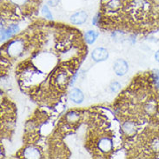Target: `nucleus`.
Masks as SVG:
<instances>
[{
    "label": "nucleus",
    "instance_id": "1",
    "mask_svg": "<svg viewBox=\"0 0 159 159\" xmlns=\"http://www.w3.org/2000/svg\"><path fill=\"white\" fill-rule=\"evenodd\" d=\"M114 70L116 75L124 76L128 71V64L124 59H117L114 64Z\"/></svg>",
    "mask_w": 159,
    "mask_h": 159
},
{
    "label": "nucleus",
    "instance_id": "2",
    "mask_svg": "<svg viewBox=\"0 0 159 159\" xmlns=\"http://www.w3.org/2000/svg\"><path fill=\"white\" fill-rule=\"evenodd\" d=\"M91 57L96 62H101V61H104L105 59H107V57H109V53H108L107 50L104 48H97L93 51Z\"/></svg>",
    "mask_w": 159,
    "mask_h": 159
},
{
    "label": "nucleus",
    "instance_id": "3",
    "mask_svg": "<svg viewBox=\"0 0 159 159\" xmlns=\"http://www.w3.org/2000/svg\"><path fill=\"white\" fill-rule=\"evenodd\" d=\"M87 17H88V15L85 11H78V12L75 13L71 16L70 20L75 25H81L86 21Z\"/></svg>",
    "mask_w": 159,
    "mask_h": 159
},
{
    "label": "nucleus",
    "instance_id": "4",
    "mask_svg": "<svg viewBox=\"0 0 159 159\" xmlns=\"http://www.w3.org/2000/svg\"><path fill=\"white\" fill-rule=\"evenodd\" d=\"M70 98L76 103H81L84 100V94L79 89H73L70 91Z\"/></svg>",
    "mask_w": 159,
    "mask_h": 159
},
{
    "label": "nucleus",
    "instance_id": "5",
    "mask_svg": "<svg viewBox=\"0 0 159 159\" xmlns=\"http://www.w3.org/2000/svg\"><path fill=\"white\" fill-rule=\"evenodd\" d=\"M99 147L103 151H109L112 148L111 141L108 138H103L99 143Z\"/></svg>",
    "mask_w": 159,
    "mask_h": 159
},
{
    "label": "nucleus",
    "instance_id": "6",
    "mask_svg": "<svg viewBox=\"0 0 159 159\" xmlns=\"http://www.w3.org/2000/svg\"><path fill=\"white\" fill-rule=\"evenodd\" d=\"M18 30V26L17 25H11L6 30H4L2 32V39H4L6 38H9L11 36H12L13 34L17 33Z\"/></svg>",
    "mask_w": 159,
    "mask_h": 159
},
{
    "label": "nucleus",
    "instance_id": "7",
    "mask_svg": "<svg viewBox=\"0 0 159 159\" xmlns=\"http://www.w3.org/2000/svg\"><path fill=\"white\" fill-rule=\"evenodd\" d=\"M97 36L98 34L93 31V30H90V31H88L87 33L85 34V40L86 42L88 43H93L95 42V40H96V38H97Z\"/></svg>",
    "mask_w": 159,
    "mask_h": 159
},
{
    "label": "nucleus",
    "instance_id": "8",
    "mask_svg": "<svg viewBox=\"0 0 159 159\" xmlns=\"http://www.w3.org/2000/svg\"><path fill=\"white\" fill-rule=\"evenodd\" d=\"M66 79H67L66 75H65L64 73H60L59 75H57V77L56 78L57 84H58L59 85H64L66 83V81H67Z\"/></svg>",
    "mask_w": 159,
    "mask_h": 159
},
{
    "label": "nucleus",
    "instance_id": "9",
    "mask_svg": "<svg viewBox=\"0 0 159 159\" xmlns=\"http://www.w3.org/2000/svg\"><path fill=\"white\" fill-rule=\"evenodd\" d=\"M11 48H14V50H11V52L13 54H17V53H18L22 50V46L21 44L19 43V42H15L14 43H12V45H11Z\"/></svg>",
    "mask_w": 159,
    "mask_h": 159
},
{
    "label": "nucleus",
    "instance_id": "10",
    "mask_svg": "<svg viewBox=\"0 0 159 159\" xmlns=\"http://www.w3.org/2000/svg\"><path fill=\"white\" fill-rule=\"evenodd\" d=\"M37 150H35V149H28L25 152V156L26 157H39V154H36L34 152H37Z\"/></svg>",
    "mask_w": 159,
    "mask_h": 159
},
{
    "label": "nucleus",
    "instance_id": "11",
    "mask_svg": "<svg viewBox=\"0 0 159 159\" xmlns=\"http://www.w3.org/2000/svg\"><path fill=\"white\" fill-rule=\"evenodd\" d=\"M42 13H43V15L45 17H47V18H52V15L51 11H50V10L48 8L46 5H44L42 9Z\"/></svg>",
    "mask_w": 159,
    "mask_h": 159
},
{
    "label": "nucleus",
    "instance_id": "12",
    "mask_svg": "<svg viewBox=\"0 0 159 159\" xmlns=\"http://www.w3.org/2000/svg\"><path fill=\"white\" fill-rule=\"evenodd\" d=\"M153 78L156 83V85L159 87V70H153Z\"/></svg>",
    "mask_w": 159,
    "mask_h": 159
},
{
    "label": "nucleus",
    "instance_id": "13",
    "mask_svg": "<svg viewBox=\"0 0 159 159\" xmlns=\"http://www.w3.org/2000/svg\"><path fill=\"white\" fill-rule=\"evenodd\" d=\"M111 88L112 91L116 92V91H118L119 89H120V84H119L118 83H114V84H111Z\"/></svg>",
    "mask_w": 159,
    "mask_h": 159
},
{
    "label": "nucleus",
    "instance_id": "14",
    "mask_svg": "<svg viewBox=\"0 0 159 159\" xmlns=\"http://www.w3.org/2000/svg\"><path fill=\"white\" fill-rule=\"evenodd\" d=\"M12 4H25L27 0H11Z\"/></svg>",
    "mask_w": 159,
    "mask_h": 159
},
{
    "label": "nucleus",
    "instance_id": "15",
    "mask_svg": "<svg viewBox=\"0 0 159 159\" xmlns=\"http://www.w3.org/2000/svg\"><path fill=\"white\" fill-rule=\"evenodd\" d=\"M60 0H48V4L52 6H56L57 4L59 3Z\"/></svg>",
    "mask_w": 159,
    "mask_h": 159
},
{
    "label": "nucleus",
    "instance_id": "16",
    "mask_svg": "<svg viewBox=\"0 0 159 159\" xmlns=\"http://www.w3.org/2000/svg\"><path fill=\"white\" fill-rule=\"evenodd\" d=\"M155 58H156V60L157 61V62H159V50H158V51H157V52H156Z\"/></svg>",
    "mask_w": 159,
    "mask_h": 159
}]
</instances>
